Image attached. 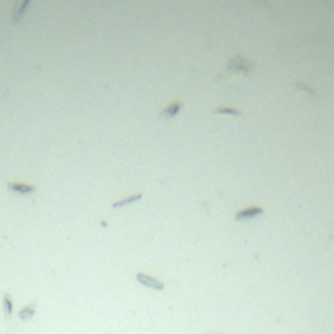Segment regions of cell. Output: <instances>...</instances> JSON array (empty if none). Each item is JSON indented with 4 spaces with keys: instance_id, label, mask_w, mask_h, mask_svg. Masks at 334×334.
Wrapping results in <instances>:
<instances>
[{
    "instance_id": "cell-1",
    "label": "cell",
    "mask_w": 334,
    "mask_h": 334,
    "mask_svg": "<svg viewBox=\"0 0 334 334\" xmlns=\"http://www.w3.org/2000/svg\"><path fill=\"white\" fill-rule=\"evenodd\" d=\"M6 188L10 193H18V195H32L37 190L34 184H24V182H8Z\"/></svg>"
},
{
    "instance_id": "cell-2",
    "label": "cell",
    "mask_w": 334,
    "mask_h": 334,
    "mask_svg": "<svg viewBox=\"0 0 334 334\" xmlns=\"http://www.w3.org/2000/svg\"><path fill=\"white\" fill-rule=\"evenodd\" d=\"M135 280L139 281L141 285L151 287V289H158V291H162V289H164V281L157 280V278H153V276H149V274H143V272H139V274L135 276Z\"/></svg>"
},
{
    "instance_id": "cell-3",
    "label": "cell",
    "mask_w": 334,
    "mask_h": 334,
    "mask_svg": "<svg viewBox=\"0 0 334 334\" xmlns=\"http://www.w3.org/2000/svg\"><path fill=\"white\" fill-rule=\"evenodd\" d=\"M32 4V0H18L16 6H14V12H12V24H18L24 14H26V10H28V6Z\"/></svg>"
},
{
    "instance_id": "cell-4",
    "label": "cell",
    "mask_w": 334,
    "mask_h": 334,
    "mask_svg": "<svg viewBox=\"0 0 334 334\" xmlns=\"http://www.w3.org/2000/svg\"><path fill=\"white\" fill-rule=\"evenodd\" d=\"M182 109V102L180 100H176V102H172L170 105H166L160 114H158V118L160 120H172V118H176V114Z\"/></svg>"
},
{
    "instance_id": "cell-5",
    "label": "cell",
    "mask_w": 334,
    "mask_h": 334,
    "mask_svg": "<svg viewBox=\"0 0 334 334\" xmlns=\"http://www.w3.org/2000/svg\"><path fill=\"white\" fill-rule=\"evenodd\" d=\"M264 209L262 207H246V209L239 211L237 215H235V219L237 221H246V219H254V217H258V215H262Z\"/></svg>"
},
{
    "instance_id": "cell-6",
    "label": "cell",
    "mask_w": 334,
    "mask_h": 334,
    "mask_svg": "<svg viewBox=\"0 0 334 334\" xmlns=\"http://www.w3.org/2000/svg\"><path fill=\"white\" fill-rule=\"evenodd\" d=\"M141 197H143V193L137 192V193H131V195H127V197H123L120 201H116L114 203V209H122L125 205H131V203H135V201H139Z\"/></svg>"
},
{
    "instance_id": "cell-7",
    "label": "cell",
    "mask_w": 334,
    "mask_h": 334,
    "mask_svg": "<svg viewBox=\"0 0 334 334\" xmlns=\"http://www.w3.org/2000/svg\"><path fill=\"white\" fill-rule=\"evenodd\" d=\"M35 307H37V301H34V303H30V305H26L24 309H20V313H18V318L20 320H30V318H34L35 315Z\"/></svg>"
},
{
    "instance_id": "cell-8",
    "label": "cell",
    "mask_w": 334,
    "mask_h": 334,
    "mask_svg": "<svg viewBox=\"0 0 334 334\" xmlns=\"http://www.w3.org/2000/svg\"><path fill=\"white\" fill-rule=\"evenodd\" d=\"M2 309H4V316L6 318L12 316V295L10 293H4V297H2Z\"/></svg>"
},
{
    "instance_id": "cell-9",
    "label": "cell",
    "mask_w": 334,
    "mask_h": 334,
    "mask_svg": "<svg viewBox=\"0 0 334 334\" xmlns=\"http://www.w3.org/2000/svg\"><path fill=\"white\" fill-rule=\"evenodd\" d=\"M215 114H217V116H239V112L233 109V107H217Z\"/></svg>"
}]
</instances>
